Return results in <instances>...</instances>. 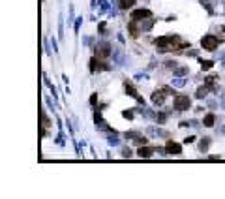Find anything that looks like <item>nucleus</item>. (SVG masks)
Wrapping results in <instances>:
<instances>
[{
  "mask_svg": "<svg viewBox=\"0 0 225 199\" xmlns=\"http://www.w3.org/2000/svg\"><path fill=\"white\" fill-rule=\"evenodd\" d=\"M216 81H218V75H212V77H206V81H205L206 85H205V87H208L210 90H212V85H214Z\"/></svg>",
  "mask_w": 225,
  "mask_h": 199,
  "instance_id": "14",
  "label": "nucleus"
},
{
  "mask_svg": "<svg viewBox=\"0 0 225 199\" xmlns=\"http://www.w3.org/2000/svg\"><path fill=\"white\" fill-rule=\"evenodd\" d=\"M189 107H191V100H189L186 94L174 96V109H177V111H186Z\"/></svg>",
  "mask_w": 225,
  "mask_h": 199,
  "instance_id": "1",
  "label": "nucleus"
},
{
  "mask_svg": "<svg viewBox=\"0 0 225 199\" xmlns=\"http://www.w3.org/2000/svg\"><path fill=\"white\" fill-rule=\"evenodd\" d=\"M124 88H126V94H130V96H133V98H135V100H137L139 103H145V98L137 94V88L133 87V85H131L130 81H124Z\"/></svg>",
  "mask_w": 225,
  "mask_h": 199,
  "instance_id": "4",
  "label": "nucleus"
},
{
  "mask_svg": "<svg viewBox=\"0 0 225 199\" xmlns=\"http://www.w3.org/2000/svg\"><path fill=\"white\" fill-rule=\"evenodd\" d=\"M214 66V60H201V68L203 70H210Z\"/></svg>",
  "mask_w": 225,
  "mask_h": 199,
  "instance_id": "15",
  "label": "nucleus"
},
{
  "mask_svg": "<svg viewBox=\"0 0 225 199\" xmlns=\"http://www.w3.org/2000/svg\"><path fill=\"white\" fill-rule=\"evenodd\" d=\"M122 117H124V118H128V120H131V118H133V111H124V113H122Z\"/></svg>",
  "mask_w": 225,
  "mask_h": 199,
  "instance_id": "17",
  "label": "nucleus"
},
{
  "mask_svg": "<svg viewBox=\"0 0 225 199\" xmlns=\"http://www.w3.org/2000/svg\"><path fill=\"white\" fill-rule=\"evenodd\" d=\"M223 32H225V28H223Z\"/></svg>",
  "mask_w": 225,
  "mask_h": 199,
  "instance_id": "20",
  "label": "nucleus"
},
{
  "mask_svg": "<svg viewBox=\"0 0 225 199\" xmlns=\"http://www.w3.org/2000/svg\"><path fill=\"white\" fill-rule=\"evenodd\" d=\"M214 120H216V117L212 115V113H208V115L205 117V120H203V122H205V126H206V128H210V126H214Z\"/></svg>",
  "mask_w": 225,
  "mask_h": 199,
  "instance_id": "12",
  "label": "nucleus"
},
{
  "mask_svg": "<svg viewBox=\"0 0 225 199\" xmlns=\"http://www.w3.org/2000/svg\"><path fill=\"white\" fill-rule=\"evenodd\" d=\"M135 23H137V21H133V19L128 23V30H130V36L131 38H139V30H137V25Z\"/></svg>",
  "mask_w": 225,
  "mask_h": 199,
  "instance_id": "10",
  "label": "nucleus"
},
{
  "mask_svg": "<svg viewBox=\"0 0 225 199\" xmlns=\"http://www.w3.org/2000/svg\"><path fill=\"white\" fill-rule=\"evenodd\" d=\"M206 90H210V88H208V87H201L199 90H197V94H195V96H197V98H203V96L206 94Z\"/></svg>",
  "mask_w": 225,
  "mask_h": 199,
  "instance_id": "16",
  "label": "nucleus"
},
{
  "mask_svg": "<svg viewBox=\"0 0 225 199\" xmlns=\"http://www.w3.org/2000/svg\"><path fill=\"white\" fill-rule=\"evenodd\" d=\"M96 98H98V96H96V94H92V98H90V103H92V105H94V103H96Z\"/></svg>",
  "mask_w": 225,
  "mask_h": 199,
  "instance_id": "19",
  "label": "nucleus"
},
{
  "mask_svg": "<svg viewBox=\"0 0 225 199\" xmlns=\"http://www.w3.org/2000/svg\"><path fill=\"white\" fill-rule=\"evenodd\" d=\"M135 2H137V0H118V6H120V10H128Z\"/></svg>",
  "mask_w": 225,
  "mask_h": 199,
  "instance_id": "11",
  "label": "nucleus"
},
{
  "mask_svg": "<svg viewBox=\"0 0 225 199\" xmlns=\"http://www.w3.org/2000/svg\"><path fill=\"white\" fill-rule=\"evenodd\" d=\"M193 141H195V137L191 135V137H186V139H184V143H193Z\"/></svg>",
  "mask_w": 225,
  "mask_h": 199,
  "instance_id": "18",
  "label": "nucleus"
},
{
  "mask_svg": "<svg viewBox=\"0 0 225 199\" xmlns=\"http://www.w3.org/2000/svg\"><path fill=\"white\" fill-rule=\"evenodd\" d=\"M152 17V13L150 10H135L131 13V19L133 21H141V19H150Z\"/></svg>",
  "mask_w": 225,
  "mask_h": 199,
  "instance_id": "7",
  "label": "nucleus"
},
{
  "mask_svg": "<svg viewBox=\"0 0 225 199\" xmlns=\"http://www.w3.org/2000/svg\"><path fill=\"white\" fill-rule=\"evenodd\" d=\"M220 43H221V40L218 36H205L201 40V45H203V49H206V51H214Z\"/></svg>",
  "mask_w": 225,
  "mask_h": 199,
  "instance_id": "2",
  "label": "nucleus"
},
{
  "mask_svg": "<svg viewBox=\"0 0 225 199\" xmlns=\"http://www.w3.org/2000/svg\"><path fill=\"white\" fill-rule=\"evenodd\" d=\"M165 96H167V92L161 88V90H154V94H152V103H156V105H161L165 102Z\"/></svg>",
  "mask_w": 225,
  "mask_h": 199,
  "instance_id": "8",
  "label": "nucleus"
},
{
  "mask_svg": "<svg viewBox=\"0 0 225 199\" xmlns=\"http://www.w3.org/2000/svg\"><path fill=\"white\" fill-rule=\"evenodd\" d=\"M49 128H51V120H49V118H47V115L43 113V137H47Z\"/></svg>",
  "mask_w": 225,
  "mask_h": 199,
  "instance_id": "13",
  "label": "nucleus"
},
{
  "mask_svg": "<svg viewBox=\"0 0 225 199\" xmlns=\"http://www.w3.org/2000/svg\"><path fill=\"white\" fill-rule=\"evenodd\" d=\"M137 154L141 156V158H150V156L154 154V148H150V147H141L139 150H137Z\"/></svg>",
  "mask_w": 225,
  "mask_h": 199,
  "instance_id": "9",
  "label": "nucleus"
},
{
  "mask_svg": "<svg viewBox=\"0 0 225 199\" xmlns=\"http://www.w3.org/2000/svg\"><path fill=\"white\" fill-rule=\"evenodd\" d=\"M165 150L169 154H174V156H178L182 154V147L178 143H174V141H167V145H165Z\"/></svg>",
  "mask_w": 225,
  "mask_h": 199,
  "instance_id": "6",
  "label": "nucleus"
},
{
  "mask_svg": "<svg viewBox=\"0 0 225 199\" xmlns=\"http://www.w3.org/2000/svg\"><path fill=\"white\" fill-rule=\"evenodd\" d=\"M111 55V45L109 43H100L96 47V56L98 58H107Z\"/></svg>",
  "mask_w": 225,
  "mask_h": 199,
  "instance_id": "5",
  "label": "nucleus"
},
{
  "mask_svg": "<svg viewBox=\"0 0 225 199\" xmlns=\"http://www.w3.org/2000/svg\"><path fill=\"white\" fill-rule=\"evenodd\" d=\"M111 66L107 62H105V58H98V56H94L92 60H90V72H101V70H109Z\"/></svg>",
  "mask_w": 225,
  "mask_h": 199,
  "instance_id": "3",
  "label": "nucleus"
}]
</instances>
